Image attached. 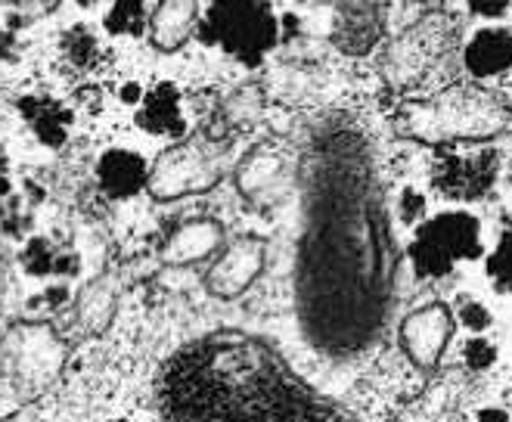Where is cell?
I'll return each mask as SVG.
<instances>
[{"mask_svg":"<svg viewBox=\"0 0 512 422\" xmlns=\"http://www.w3.org/2000/svg\"><path fill=\"white\" fill-rule=\"evenodd\" d=\"M395 246L364 146L348 131L323 137L298 249V320L329 357L367 351L391 301Z\"/></svg>","mask_w":512,"mask_h":422,"instance_id":"obj_1","label":"cell"},{"mask_svg":"<svg viewBox=\"0 0 512 422\" xmlns=\"http://www.w3.org/2000/svg\"><path fill=\"white\" fill-rule=\"evenodd\" d=\"M159 410L168 419H342L249 333H212L180 348L159 376Z\"/></svg>","mask_w":512,"mask_h":422,"instance_id":"obj_2","label":"cell"},{"mask_svg":"<svg viewBox=\"0 0 512 422\" xmlns=\"http://www.w3.org/2000/svg\"><path fill=\"white\" fill-rule=\"evenodd\" d=\"M404 125L413 137L432 143L488 140L506 128V109L481 87H444L441 94L407 106Z\"/></svg>","mask_w":512,"mask_h":422,"instance_id":"obj_3","label":"cell"},{"mask_svg":"<svg viewBox=\"0 0 512 422\" xmlns=\"http://www.w3.org/2000/svg\"><path fill=\"white\" fill-rule=\"evenodd\" d=\"M0 367L22 398H38L66 370V342L44 320H19L0 339Z\"/></svg>","mask_w":512,"mask_h":422,"instance_id":"obj_4","label":"cell"},{"mask_svg":"<svg viewBox=\"0 0 512 422\" xmlns=\"http://www.w3.org/2000/svg\"><path fill=\"white\" fill-rule=\"evenodd\" d=\"M199 35L205 44H218L243 66H258L264 53L277 44L280 22L267 0H212Z\"/></svg>","mask_w":512,"mask_h":422,"instance_id":"obj_5","label":"cell"},{"mask_svg":"<svg viewBox=\"0 0 512 422\" xmlns=\"http://www.w3.org/2000/svg\"><path fill=\"white\" fill-rule=\"evenodd\" d=\"M481 255V224L469 211H444L416 230L410 243L413 270L426 280L447 277L460 261Z\"/></svg>","mask_w":512,"mask_h":422,"instance_id":"obj_6","label":"cell"},{"mask_svg":"<svg viewBox=\"0 0 512 422\" xmlns=\"http://www.w3.org/2000/svg\"><path fill=\"white\" fill-rule=\"evenodd\" d=\"M450 50H454V25L441 13L426 16L385 50L382 75L398 90L419 87L438 72V66L450 56Z\"/></svg>","mask_w":512,"mask_h":422,"instance_id":"obj_7","label":"cell"},{"mask_svg":"<svg viewBox=\"0 0 512 422\" xmlns=\"http://www.w3.org/2000/svg\"><path fill=\"white\" fill-rule=\"evenodd\" d=\"M500 177V153L491 146H478V140L450 143L438 153L435 187L447 199L475 202L488 196Z\"/></svg>","mask_w":512,"mask_h":422,"instance_id":"obj_8","label":"cell"},{"mask_svg":"<svg viewBox=\"0 0 512 422\" xmlns=\"http://www.w3.org/2000/svg\"><path fill=\"white\" fill-rule=\"evenodd\" d=\"M218 165L215 159L205 153L196 143H177L156 159V165L149 168V196L159 202H174L193 193H205L218 184Z\"/></svg>","mask_w":512,"mask_h":422,"instance_id":"obj_9","label":"cell"},{"mask_svg":"<svg viewBox=\"0 0 512 422\" xmlns=\"http://www.w3.org/2000/svg\"><path fill=\"white\" fill-rule=\"evenodd\" d=\"M295 180V159L277 143H261L236 168V190L255 208H274Z\"/></svg>","mask_w":512,"mask_h":422,"instance_id":"obj_10","label":"cell"},{"mask_svg":"<svg viewBox=\"0 0 512 422\" xmlns=\"http://www.w3.org/2000/svg\"><path fill=\"white\" fill-rule=\"evenodd\" d=\"M267 264V246L258 236H239L236 243H230L215 264L205 274V289L218 298H236L243 295Z\"/></svg>","mask_w":512,"mask_h":422,"instance_id":"obj_11","label":"cell"},{"mask_svg":"<svg viewBox=\"0 0 512 422\" xmlns=\"http://www.w3.org/2000/svg\"><path fill=\"white\" fill-rule=\"evenodd\" d=\"M450 336H454V314L444 305H426L401 323V345L413 364L423 370L438 364L450 345Z\"/></svg>","mask_w":512,"mask_h":422,"instance_id":"obj_12","label":"cell"},{"mask_svg":"<svg viewBox=\"0 0 512 422\" xmlns=\"http://www.w3.org/2000/svg\"><path fill=\"white\" fill-rule=\"evenodd\" d=\"M385 7L388 0H339L336 44L351 56L370 53L385 35Z\"/></svg>","mask_w":512,"mask_h":422,"instance_id":"obj_13","label":"cell"},{"mask_svg":"<svg viewBox=\"0 0 512 422\" xmlns=\"http://www.w3.org/2000/svg\"><path fill=\"white\" fill-rule=\"evenodd\" d=\"M224 243V227L215 218H193L180 224L168 243L162 246V261L168 267H190L196 261L212 258Z\"/></svg>","mask_w":512,"mask_h":422,"instance_id":"obj_14","label":"cell"},{"mask_svg":"<svg viewBox=\"0 0 512 422\" xmlns=\"http://www.w3.org/2000/svg\"><path fill=\"white\" fill-rule=\"evenodd\" d=\"M137 125L153 137L180 140L187 134L184 106H180V90L168 81L149 87L137 103Z\"/></svg>","mask_w":512,"mask_h":422,"instance_id":"obj_15","label":"cell"},{"mask_svg":"<svg viewBox=\"0 0 512 422\" xmlns=\"http://www.w3.org/2000/svg\"><path fill=\"white\" fill-rule=\"evenodd\" d=\"M100 190L109 199H131L149 184V165L134 149H109L97 162Z\"/></svg>","mask_w":512,"mask_h":422,"instance_id":"obj_16","label":"cell"},{"mask_svg":"<svg viewBox=\"0 0 512 422\" xmlns=\"http://www.w3.org/2000/svg\"><path fill=\"white\" fill-rule=\"evenodd\" d=\"M118 311V283L103 274L84 283L75 295V326L84 336H103Z\"/></svg>","mask_w":512,"mask_h":422,"instance_id":"obj_17","label":"cell"},{"mask_svg":"<svg viewBox=\"0 0 512 422\" xmlns=\"http://www.w3.org/2000/svg\"><path fill=\"white\" fill-rule=\"evenodd\" d=\"M199 22L196 0H159L156 10L149 13V41L159 50L171 53L184 47Z\"/></svg>","mask_w":512,"mask_h":422,"instance_id":"obj_18","label":"cell"},{"mask_svg":"<svg viewBox=\"0 0 512 422\" xmlns=\"http://www.w3.org/2000/svg\"><path fill=\"white\" fill-rule=\"evenodd\" d=\"M463 63L475 78L503 75L512 69V32H503V28L478 32L463 50Z\"/></svg>","mask_w":512,"mask_h":422,"instance_id":"obj_19","label":"cell"},{"mask_svg":"<svg viewBox=\"0 0 512 422\" xmlns=\"http://www.w3.org/2000/svg\"><path fill=\"white\" fill-rule=\"evenodd\" d=\"M22 109V118L28 125H32L35 137L50 146V149H59L66 140H69V125H72V112L66 106H59L56 100L50 97H28L19 103Z\"/></svg>","mask_w":512,"mask_h":422,"instance_id":"obj_20","label":"cell"},{"mask_svg":"<svg viewBox=\"0 0 512 422\" xmlns=\"http://www.w3.org/2000/svg\"><path fill=\"white\" fill-rule=\"evenodd\" d=\"M103 28L115 38H140L149 28L146 0H112Z\"/></svg>","mask_w":512,"mask_h":422,"instance_id":"obj_21","label":"cell"},{"mask_svg":"<svg viewBox=\"0 0 512 422\" xmlns=\"http://www.w3.org/2000/svg\"><path fill=\"white\" fill-rule=\"evenodd\" d=\"M66 258L59 255L47 239H32V243L25 246V252H22V267L28 270L32 277H47V274H53V270H78V267H72V264H63Z\"/></svg>","mask_w":512,"mask_h":422,"instance_id":"obj_22","label":"cell"},{"mask_svg":"<svg viewBox=\"0 0 512 422\" xmlns=\"http://www.w3.org/2000/svg\"><path fill=\"white\" fill-rule=\"evenodd\" d=\"M488 277L497 292H512V221H506L494 252L488 255Z\"/></svg>","mask_w":512,"mask_h":422,"instance_id":"obj_23","label":"cell"},{"mask_svg":"<svg viewBox=\"0 0 512 422\" xmlns=\"http://www.w3.org/2000/svg\"><path fill=\"white\" fill-rule=\"evenodd\" d=\"M63 53L75 69H90L97 59V38L84 25H75L63 35Z\"/></svg>","mask_w":512,"mask_h":422,"instance_id":"obj_24","label":"cell"},{"mask_svg":"<svg viewBox=\"0 0 512 422\" xmlns=\"http://www.w3.org/2000/svg\"><path fill=\"white\" fill-rule=\"evenodd\" d=\"M261 112V94L255 90V84H249V87H243L239 94H233L230 100H227V106H224V118L230 125H243V122H249V118H255Z\"/></svg>","mask_w":512,"mask_h":422,"instance_id":"obj_25","label":"cell"},{"mask_svg":"<svg viewBox=\"0 0 512 422\" xmlns=\"http://www.w3.org/2000/svg\"><path fill=\"white\" fill-rule=\"evenodd\" d=\"M463 360H466L469 370H488V367H494V360H497V345L488 342L485 336H472L463 345Z\"/></svg>","mask_w":512,"mask_h":422,"instance_id":"obj_26","label":"cell"},{"mask_svg":"<svg viewBox=\"0 0 512 422\" xmlns=\"http://www.w3.org/2000/svg\"><path fill=\"white\" fill-rule=\"evenodd\" d=\"M460 320H463L466 329H472V333H485V329L491 326L488 308H485V305H478V301H469V298L460 305Z\"/></svg>","mask_w":512,"mask_h":422,"instance_id":"obj_27","label":"cell"},{"mask_svg":"<svg viewBox=\"0 0 512 422\" xmlns=\"http://www.w3.org/2000/svg\"><path fill=\"white\" fill-rule=\"evenodd\" d=\"M398 211H401V218H404L407 224L419 221V218H423V211H426L423 193H416L413 187H407V190L401 193V199H398Z\"/></svg>","mask_w":512,"mask_h":422,"instance_id":"obj_28","label":"cell"},{"mask_svg":"<svg viewBox=\"0 0 512 422\" xmlns=\"http://www.w3.org/2000/svg\"><path fill=\"white\" fill-rule=\"evenodd\" d=\"M466 4L475 16H488V19H500L509 10V0H466Z\"/></svg>","mask_w":512,"mask_h":422,"instance_id":"obj_29","label":"cell"},{"mask_svg":"<svg viewBox=\"0 0 512 422\" xmlns=\"http://www.w3.org/2000/svg\"><path fill=\"white\" fill-rule=\"evenodd\" d=\"M143 94H146V90H140V84H134V81L122 87V100H125V103H140Z\"/></svg>","mask_w":512,"mask_h":422,"instance_id":"obj_30","label":"cell"},{"mask_svg":"<svg viewBox=\"0 0 512 422\" xmlns=\"http://www.w3.org/2000/svg\"><path fill=\"white\" fill-rule=\"evenodd\" d=\"M4 292H7V255L0 249V301H4Z\"/></svg>","mask_w":512,"mask_h":422,"instance_id":"obj_31","label":"cell"},{"mask_svg":"<svg viewBox=\"0 0 512 422\" xmlns=\"http://www.w3.org/2000/svg\"><path fill=\"white\" fill-rule=\"evenodd\" d=\"M7 4H16V7H53V0H7Z\"/></svg>","mask_w":512,"mask_h":422,"instance_id":"obj_32","label":"cell"},{"mask_svg":"<svg viewBox=\"0 0 512 422\" xmlns=\"http://www.w3.org/2000/svg\"><path fill=\"white\" fill-rule=\"evenodd\" d=\"M481 419H506V413H497V410H485V413H478Z\"/></svg>","mask_w":512,"mask_h":422,"instance_id":"obj_33","label":"cell"},{"mask_svg":"<svg viewBox=\"0 0 512 422\" xmlns=\"http://www.w3.org/2000/svg\"><path fill=\"white\" fill-rule=\"evenodd\" d=\"M81 7H94V4H100V0H78Z\"/></svg>","mask_w":512,"mask_h":422,"instance_id":"obj_34","label":"cell"},{"mask_svg":"<svg viewBox=\"0 0 512 422\" xmlns=\"http://www.w3.org/2000/svg\"><path fill=\"white\" fill-rule=\"evenodd\" d=\"M0 171H4V156H0Z\"/></svg>","mask_w":512,"mask_h":422,"instance_id":"obj_35","label":"cell"},{"mask_svg":"<svg viewBox=\"0 0 512 422\" xmlns=\"http://www.w3.org/2000/svg\"><path fill=\"white\" fill-rule=\"evenodd\" d=\"M426 4H429V0H426Z\"/></svg>","mask_w":512,"mask_h":422,"instance_id":"obj_36","label":"cell"}]
</instances>
